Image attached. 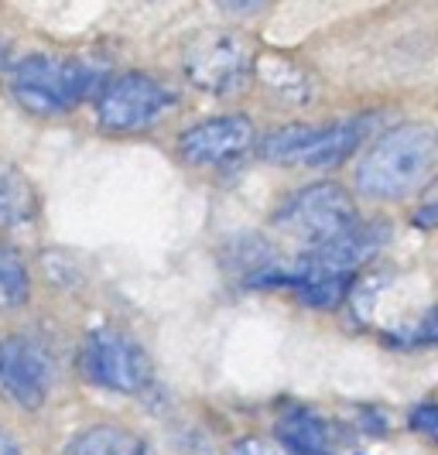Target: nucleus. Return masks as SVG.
I'll return each instance as SVG.
<instances>
[{"mask_svg": "<svg viewBox=\"0 0 438 455\" xmlns=\"http://www.w3.org/2000/svg\"><path fill=\"white\" fill-rule=\"evenodd\" d=\"M69 455H151V445L131 428L92 425V428L72 438Z\"/></svg>", "mask_w": 438, "mask_h": 455, "instance_id": "obj_10", "label": "nucleus"}, {"mask_svg": "<svg viewBox=\"0 0 438 455\" xmlns=\"http://www.w3.org/2000/svg\"><path fill=\"white\" fill-rule=\"evenodd\" d=\"M367 137V120H339L332 127H315V134L308 137L305 151L299 155V164L308 168H336L339 161H346Z\"/></svg>", "mask_w": 438, "mask_h": 455, "instance_id": "obj_9", "label": "nucleus"}, {"mask_svg": "<svg viewBox=\"0 0 438 455\" xmlns=\"http://www.w3.org/2000/svg\"><path fill=\"white\" fill-rule=\"evenodd\" d=\"M0 455H21V445L14 442V435L7 428H0Z\"/></svg>", "mask_w": 438, "mask_h": 455, "instance_id": "obj_18", "label": "nucleus"}, {"mask_svg": "<svg viewBox=\"0 0 438 455\" xmlns=\"http://www.w3.org/2000/svg\"><path fill=\"white\" fill-rule=\"evenodd\" d=\"M79 370L92 384L116 394H138L151 380V363L138 342L120 329H96L79 349Z\"/></svg>", "mask_w": 438, "mask_h": 455, "instance_id": "obj_4", "label": "nucleus"}, {"mask_svg": "<svg viewBox=\"0 0 438 455\" xmlns=\"http://www.w3.org/2000/svg\"><path fill=\"white\" fill-rule=\"evenodd\" d=\"M216 4H219L223 11H230V14H254L264 0H216Z\"/></svg>", "mask_w": 438, "mask_h": 455, "instance_id": "obj_17", "label": "nucleus"}, {"mask_svg": "<svg viewBox=\"0 0 438 455\" xmlns=\"http://www.w3.org/2000/svg\"><path fill=\"white\" fill-rule=\"evenodd\" d=\"M35 209V196L31 185L21 179L18 168L0 161V223H21Z\"/></svg>", "mask_w": 438, "mask_h": 455, "instance_id": "obj_11", "label": "nucleus"}, {"mask_svg": "<svg viewBox=\"0 0 438 455\" xmlns=\"http://www.w3.org/2000/svg\"><path fill=\"white\" fill-rule=\"evenodd\" d=\"M315 134V127H305V124H295V127H284L264 140L260 155L267 161H277V164H299V155L305 151L308 137Z\"/></svg>", "mask_w": 438, "mask_h": 455, "instance_id": "obj_14", "label": "nucleus"}, {"mask_svg": "<svg viewBox=\"0 0 438 455\" xmlns=\"http://www.w3.org/2000/svg\"><path fill=\"white\" fill-rule=\"evenodd\" d=\"M4 59H7V48L0 45V66H4Z\"/></svg>", "mask_w": 438, "mask_h": 455, "instance_id": "obj_19", "label": "nucleus"}, {"mask_svg": "<svg viewBox=\"0 0 438 455\" xmlns=\"http://www.w3.org/2000/svg\"><path fill=\"white\" fill-rule=\"evenodd\" d=\"M275 223L284 233L299 236L301 243L323 247V243L356 227L360 216H356V205H353L346 188H339L336 182H319L301 188L299 196H291L281 205Z\"/></svg>", "mask_w": 438, "mask_h": 455, "instance_id": "obj_3", "label": "nucleus"}, {"mask_svg": "<svg viewBox=\"0 0 438 455\" xmlns=\"http://www.w3.org/2000/svg\"><path fill=\"white\" fill-rule=\"evenodd\" d=\"M188 79L209 92H233L251 72V48L236 35H203L185 59Z\"/></svg>", "mask_w": 438, "mask_h": 455, "instance_id": "obj_7", "label": "nucleus"}, {"mask_svg": "<svg viewBox=\"0 0 438 455\" xmlns=\"http://www.w3.org/2000/svg\"><path fill=\"white\" fill-rule=\"evenodd\" d=\"M281 442L295 455H325L323 425H319L315 418H308V414L284 418V425H281Z\"/></svg>", "mask_w": 438, "mask_h": 455, "instance_id": "obj_13", "label": "nucleus"}, {"mask_svg": "<svg viewBox=\"0 0 438 455\" xmlns=\"http://www.w3.org/2000/svg\"><path fill=\"white\" fill-rule=\"evenodd\" d=\"M31 295V281L21 257L7 247H0V308H21Z\"/></svg>", "mask_w": 438, "mask_h": 455, "instance_id": "obj_12", "label": "nucleus"}, {"mask_svg": "<svg viewBox=\"0 0 438 455\" xmlns=\"http://www.w3.org/2000/svg\"><path fill=\"white\" fill-rule=\"evenodd\" d=\"M52 384V360L45 346L31 336H7L0 339V390L21 404L38 408Z\"/></svg>", "mask_w": 438, "mask_h": 455, "instance_id": "obj_6", "label": "nucleus"}, {"mask_svg": "<svg viewBox=\"0 0 438 455\" xmlns=\"http://www.w3.org/2000/svg\"><path fill=\"white\" fill-rule=\"evenodd\" d=\"M103 68L83 59H55V55H31L14 66L11 90L24 110L38 116H55L83 103L90 92L100 90Z\"/></svg>", "mask_w": 438, "mask_h": 455, "instance_id": "obj_2", "label": "nucleus"}, {"mask_svg": "<svg viewBox=\"0 0 438 455\" xmlns=\"http://www.w3.org/2000/svg\"><path fill=\"white\" fill-rule=\"evenodd\" d=\"M168 107V92L151 76L127 72L100 92V124L107 131H140L155 124V116Z\"/></svg>", "mask_w": 438, "mask_h": 455, "instance_id": "obj_5", "label": "nucleus"}, {"mask_svg": "<svg viewBox=\"0 0 438 455\" xmlns=\"http://www.w3.org/2000/svg\"><path fill=\"white\" fill-rule=\"evenodd\" d=\"M435 421H438V411L432 401H425V404H418V408L411 411V428H418V432L435 435Z\"/></svg>", "mask_w": 438, "mask_h": 455, "instance_id": "obj_15", "label": "nucleus"}, {"mask_svg": "<svg viewBox=\"0 0 438 455\" xmlns=\"http://www.w3.org/2000/svg\"><path fill=\"white\" fill-rule=\"evenodd\" d=\"M179 148L192 164H227L254 148V124L247 116H212L185 131Z\"/></svg>", "mask_w": 438, "mask_h": 455, "instance_id": "obj_8", "label": "nucleus"}, {"mask_svg": "<svg viewBox=\"0 0 438 455\" xmlns=\"http://www.w3.org/2000/svg\"><path fill=\"white\" fill-rule=\"evenodd\" d=\"M233 455H277V452L267 442H260V438H243V442L233 445Z\"/></svg>", "mask_w": 438, "mask_h": 455, "instance_id": "obj_16", "label": "nucleus"}, {"mask_svg": "<svg viewBox=\"0 0 438 455\" xmlns=\"http://www.w3.org/2000/svg\"><path fill=\"white\" fill-rule=\"evenodd\" d=\"M435 168V134L425 124H404L384 134L356 168V188L373 199H404L428 182Z\"/></svg>", "mask_w": 438, "mask_h": 455, "instance_id": "obj_1", "label": "nucleus"}]
</instances>
